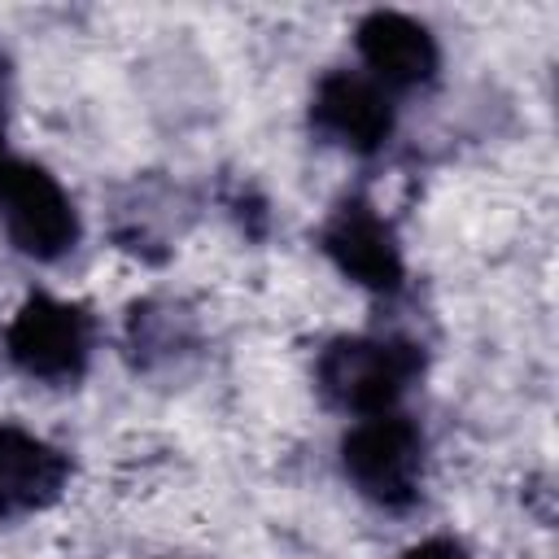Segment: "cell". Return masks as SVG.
<instances>
[{
  "label": "cell",
  "mask_w": 559,
  "mask_h": 559,
  "mask_svg": "<svg viewBox=\"0 0 559 559\" xmlns=\"http://www.w3.org/2000/svg\"><path fill=\"white\" fill-rule=\"evenodd\" d=\"M424 376V349L406 336H336L314 362V384L345 415H389Z\"/></svg>",
  "instance_id": "1"
},
{
  "label": "cell",
  "mask_w": 559,
  "mask_h": 559,
  "mask_svg": "<svg viewBox=\"0 0 559 559\" xmlns=\"http://www.w3.org/2000/svg\"><path fill=\"white\" fill-rule=\"evenodd\" d=\"M341 472L349 485L384 507V511H411L419 502L424 485V432L411 415H367L341 437Z\"/></svg>",
  "instance_id": "2"
},
{
  "label": "cell",
  "mask_w": 559,
  "mask_h": 559,
  "mask_svg": "<svg viewBox=\"0 0 559 559\" xmlns=\"http://www.w3.org/2000/svg\"><path fill=\"white\" fill-rule=\"evenodd\" d=\"M92 336H96V323H92L87 306L61 301L48 293H31L4 328V349L22 376L48 380V384H70L87 371Z\"/></svg>",
  "instance_id": "3"
},
{
  "label": "cell",
  "mask_w": 559,
  "mask_h": 559,
  "mask_svg": "<svg viewBox=\"0 0 559 559\" xmlns=\"http://www.w3.org/2000/svg\"><path fill=\"white\" fill-rule=\"evenodd\" d=\"M0 223L17 253L57 262L79 245V210L70 192L35 162L9 157L0 166Z\"/></svg>",
  "instance_id": "4"
},
{
  "label": "cell",
  "mask_w": 559,
  "mask_h": 559,
  "mask_svg": "<svg viewBox=\"0 0 559 559\" xmlns=\"http://www.w3.org/2000/svg\"><path fill=\"white\" fill-rule=\"evenodd\" d=\"M319 249L332 258V266L349 284H358L367 293H397L406 280L402 245H397L389 218H380V210L367 197L336 201V210L319 227Z\"/></svg>",
  "instance_id": "5"
},
{
  "label": "cell",
  "mask_w": 559,
  "mask_h": 559,
  "mask_svg": "<svg viewBox=\"0 0 559 559\" xmlns=\"http://www.w3.org/2000/svg\"><path fill=\"white\" fill-rule=\"evenodd\" d=\"M393 100L362 70H328L310 96V127L349 153H376L393 135Z\"/></svg>",
  "instance_id": "6"
},
{
  "label": "cell",
  "mask_w": 559,
  "mask_h": 559,
  "mask_svg": "<svg viewBox=\"0 0 559 559\" xmlns=\"http://www.w3.org/2000/svg\"><path fill=\"white\" fill-rule=\"evenodd\" d=\"M354 44H358V57L367 66L362 74L376 79L384 92L424 87V83H432L437 66H441L432 31L406 13H393V9H371L354 26Z\"/></svg>",
  "instance_id": "7"
},
{
  "label": "cell",
  "mask_w": 559,
  "mask_h": 559,
  "mask_svg": "<svg viewBox=\"0 0 559 559\" xmlns=\"http://www.w3.org/2000/svg\"><path fill=\"white\" fill-rule=\"evenodd\" d=\"M70 480V459L44 437L0 424V520H22L61 498Z\"/></svg>",
  "instance_id": "8"
},
{
  "label": "cell",
  "mask_w": 559,
  "mask_h": 559,
  "mask_svg": "<svg viewBox=\"0 0 559 559\" xmlns=\"http://www.w3.org/2000/svg\"><path fill=\"white\" fill-rule=\"evenodd\" d=\"M402 559H467V550L454 537H428V542L411 546Z\"/></svg>",
  "instance_id": "9"
},
{
  "label": "cell",
  "mask_w": 559,
  "mask_h": 559,
  "mask_svg": "<svg viewBox=\"0 0 559 559\" xmlns=\"http://www.w3.org/2000/svg\"><path fill=\"white\" fill-rule=\"evenodd\" d=\"M9 162V153H4V66H0V166Z\"/></svg>",
  "instance_id": "10"
}]
</instances>
